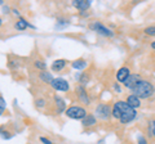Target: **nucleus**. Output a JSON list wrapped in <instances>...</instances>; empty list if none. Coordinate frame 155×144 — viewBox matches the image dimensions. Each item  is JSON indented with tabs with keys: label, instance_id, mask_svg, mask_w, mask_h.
Segmentation results:
<instances>
[{
	"label": "nucleus",
	"instance_id": "nucleus-1",
	"mask_svg": "<svg viewBox=\"0 0 155 144\" xmlns=\"http://www.w3.org/2000/svg\"><path fill=\"white\" fill-rule=\"evenodd\" d=\"M113 117L122 124H129L137 117V112L124 100H118L113 105Z\"/></svg>",
	"mask_w": 155,
	"mask_h": 144
},
{
	"label": "nucleus",
	"instance_id": "nucleus-2",
	"mask_svg": "<svg viewBox=\"0 0 155 144\" xmlns=\"http://www.w3.org/2000/svg\"><path fill=\"white\" fill-rule=\"evenodd\" d=\"M132 93L136 95V97H138L140 99H147L150 97H153L154 93H155V86L150 83L147 80H140L138 84L134 86Z\"/></svg>",
	"mask_w": 155,
	"mask_h": 144
},
{
	"label": "nucleus",
	"instance_id": "nucleus-3",
	"mask_svg": "<svg viewBox=\"0 0 155 144\" xmlns=\"http://www.w3.org/2000/svg\"><path fill=\"white\" fill-rule=\"evenodd\" d=\"M65 114L72 120H84L88 116L87 111L83 107H80V105H71V107H69L65 111Z\"/></svg>",
	"mask_w": 155,
	"mask_h": 144
},
{
	"label": "nucleus",
	"instance_id": "nucleus-4",
	"mask_svg": "<svg viewBox=\"0 0 155 144\" xmlns=\"http://www.w3.org/2000/svg\"><path fill=\"white\" fill-rule=\"evenodd\" d=\"M94 116L100 120H109L111 116H113V108L110 107L109 104L105 103H100L96 105L94 108Z\"/></svg>",
	"mask_w": 155,
	"mask_h": 144
},
{
	"label": "nucleus",
	"instance_id": "nucleus-5",
	"mask_svg": "<svg viewBox=\"0 0 155 144\" xmlns=\"http://www.w3.org/2000/svg\"><path fill=\"white\" fill-rule=\"evenodd\" d=\"M89 28L91 30H93L94 32H97L98 35L101 36H105V37H113L114 36V32L110 30V28H107L106 26H104L101 22L98 21H94V22H92L91 25H89Z\"/></svg>",
	"mask_w": 155,
	"mask_h": 144
},
{
	"label": "nucleus",
	"instance_id": "nucleus-6",
	"mask_svg": "<svg viewBox=\"0 0 155 144\" xmlns=\"http://www.w3.org/2000/svg\"><path fill=\"white\" fill-rule=\"evenodd\" d=\"M51 86L54 90H57V92H69V90H70L69 83H67L66 80L61 79V77H57V79L53 80L51 83Z\"/></svg>",
	"mask_w": 155,
	"mask_h": 144
},
{
	"label": "nucleus",
	"instance_id": "nucleus-7",
	"mask_svg": "<svg viewBox=\"0 0 155 144\" xmlns=\"http://www.w3.org/2000/svg\"><path fill=\"white\" fill-rule=\"evenodd\" d=\"M75 92H76V95H78V98H79V100L83 104L85 105H89L91 104V98H89V95L88 93H87V90L83 85H76L75 86Z\"/></svg>",
	"mask_w": 155,
	"mask_h": 144
},
{
	"label": "nucleus",
	"instance_id": "nucleus-8",
	"mask_svg": "<svg viewBox=\"0 0 155 144\" xmlns=\"http://www.w3.org/2000/svg\"><path fill=\"white\" fill-rule=\"evenodd\" d=\"M140 80H142V79H141V76L137 75V74H132L127 80H125L124 86H125L127 89H129V90H133V88L138 84V81H140Z\"/></svg>",
	"mask_w": 155,
	"mask_h": 144
},
{
	"label": "nucleus",
	"instance_id": "nucleus-9",
	"mask_svg": "<svg viewBox=\"0 0 155 144\" xmlns=\"http://www.w3.org/2000/svg\"><path fill=\"white\" fill-rule=\"evenodd\" d=\"M132 75L130 74V70L128 67H122V68H119V71L116 72V80L119 81V83H125V80H127L129 76Z\"/></svg>",
	"mask_w": 155,
	"mask_h": 144
},
{
	"label": "nucleus",
	"instance_id": "nucleus-10",
	"mask_svg": "<svg viewBox=\"0 0 155 144\" xmlns=\"http://www.w3.org/2000/svg\"><path fill=\"white\" fill-rule=\"evenodd\" d=\"M72 7L79 9L80 12H85L91 8V2H88V0H74L72 2Z\"/></svg>",
	"mask_w": 155,
	"mask_h": 144
},
{
	"label": "nucleus",
	"instance_id": "nucleus-11",
	"mask_svg": "<svg viewBox=\"0 0 155 144\" xmlns=\"http://www.w3.org/2000/svg\"><path fill=\"white\" fill-rule=\"evenodd\" d=\"M67 63H69V62H67L66 59H57V61H54L52 63L51 68H52L53 72H60V71H62L67 66Z\"/></svg>",
	"mask_w": 155,
	"mask_h": 144
},
{
	"label": "nucleus",
	"instance_id": "nucleus-12",
	"mask_svg": "<svg viewBox=\"0 0 155 144\" xmlns=\"http://www.w3.org/2000/svg\"><path fill=\"white\" fill-rule=\"evenodd\" d=\"M125 102H127L129 104V107H132L133 109L138 108L140 105H141V99H140L138 97H136L134 94H130L127 97V99H125Z\"/></svg>",
	"mask_w": 155,
	"mask_h": 144
},
{
	"label": "nucleus",
	"instance_id": "nucleus-13",
	"mask_svg": "<svg viewBox=\"0 0 155 144\" xmlns=\"http://www.w3.org/2000/svg\"><path fill=\"white\" fill-rule=\"evenodd\" d=\"M96 124H97V117L94 114L88 113V116H87L84 120H81V125H83L84 127H92V126H94Z\"/></svg>",
	"mask_w": 155,
	"mask_h": 144
},
{
	"label": "nucleus",
	"instance_id": "nucleus-14",
	"mask_svg": "<svg viewBox=\"0 0 155 144\" xmlns=\"http://www.w3.org/2000/svg\"><path fill=\"white\" fill-rule=\"evenodd\" d=\"M39 79H40L43 83H45V84H49L51 85V83L54 79H53V76H52V74H49V72H47V71H41L40 74H39Z\"/></svg>",
	"mask_w": 155,
	"mask_h": 144
},
{
	"label": "nucleus",
	"instance_id": "nucleus-15",
	"mask_svg": "<svg viewBox=\"0 0 155 144\" xmlns=\"http://www.w3.org/2000/svg\"><path fill=\"white\" fill-rule=\"evenodd\" d=\"M87 66H88V62H87L85 59H83V58L76 59V61H74L71 63V67L72 68H75V70H83V68H85Z\"/></svg>",
	"mask_w": 155,
	"mask_h": 144
},
{
	"label": "nucleus",
	"instance_id": "nucleus-16",
	"mask_svg": "<svg viewBox=\"0 0 155 144\" xmlns=\"http://www.w3.org/2000/svg\"><path fill=\"white\" fill-rule=\"evenodd\" d=\"M14 27H16V30L18 31H23V30H26L27 27H30V23H28L25 18H19L18 22H16V25H14Z\"/></svg>",
	"mask_w": 155,
	"mask_h": 144
},
{
	"label": "nucleus",
	"instance_id": "nucleus-17",
	"mask_svg": "<svg viewBox=\"0 0 155 144\" xmlns=\"http://www.w3.org/2000/svg\"><path fill=\"white\" fill-rule=\"evenodd\" d=\"M54 102H56V105H57V113H61L62 111H65V107H66V103L65 100L62 99L61 97H54Z\"/></svg>",
	"mask_w": 155,
	"mask_h": 144
},
{
	"label": "nucleus",
	"instance_id": "nucleus-18",
	"mask_svg": "<svg viewBox=\"0 0 155 144\" xmlns=\"http://www.w3.org/2000/svg\"><path fill=\"white\" fill-rule=\"evenodd\" d=\"M76 79L79 80V84H80V85L85 86L87 84H88L89 76H88V74H87V72H83V74H80V75H76Z\"/></svg>",
	"mask_w": 155,
	"mask_h": 144
},
{
	"label": "nucleus",
	"instance_id": "nucleus-19",
	"mask_svg": "<svg viewBox=\"0 0 155 144\" xmlns=\"http://www.w3.org/2000/svg\"><path fill=\"white\" fill-rule=\"evenodd\" d=\"M149 134L150 136L155 139V120H150L149 121Z\"/></svg>",
	"mask_w": 155,
	"mask_h": 144
},
{
	"label": "nucleus",
	"instance_id": "nucleus-20",
	"mask_svg": "<svg viewBox=\"0 0 155 144\" xmlns=\"http://www.w3.org/2000/svg\"><path fill=\"white\" fill-rule=\"evenodd\" d=\"M67 25H69V21H67V20H64V18H58L56 27H57V28H62V27H65V26H67Z\"/></svg>",
	"mask_w": 155,
	"mask_h": 144
},
{
	"label": "nucleus",
	"instance_id": "nucleus-21",
	"mask_svg": "<svg viewBox=\"0 0 155 144\" xmlns=\"http://www.w3.org/2000/svg\"><path fill=\"white\" fill-rule=\"evenodd\" d=\"M34 66H35L36 68H39V70H41V71H45V68H47V64L43 61H35L34 62Z\"/></svg>",
	"mask_w": 155,
	"mask_h": 144
},
{
	"label": "nucleus",
	"instance_id": "nucleus-22",
	"mask_svg": "<svg viewBox=\"0 0 155 144\" xmlns=\"http://www.w3.org/2000/svg\"><path fill=\"white\" fill-rule=\"evenodd\" d=\"M45 104H47V102H45L44 98H38V99L35 100V105H36L38 108H44Z\"/></svg>",
	"mask_w": 155,
	"mask_h": 144
},
{
	"label": "nucleus",
	"instance_id": "nucleus-23",
	"mask_svg": "<svg viewBox=\"0 0 155 144\" xmlns=\"http://www.w3.org/2000/svg\"><path fill=\"white\" fill-rule=\"evenodd\" d=\"M143 32L149 36H155V26H149L143 30Z\"/></svg>",
	"mask_w": 155,
	"mask_h": 144
},
{
	"label": "nucleus",
	"instance_id": "nucleus-24",
	"mask_svg": "<svg viewBox=\"0 0 155 144\" xmlns=\"http://www.w3.org/2000/svg\"><path fill=\"white\" fill-rule=\"evenodd\" d=\"M4 109H5V100L3 97H0V112H2V114L4 113Z\"/></svg>",
	"mask_w": 155,
	"mask_h": 144
},
{
	"label": "nucleus",
	"instance_id": "nucleus-25",
	"mask_svg": "<svg viewBox=\"0 0 155 144\" xmlns=\"http://www.w3.org/2000/svg\"><path fill=\"white\" fill-rule=\"evenodd\" d=\"M2 136H3V139H11V138L13 136V134H12V133H9V131H4V130H2Z\"/></svg>",
	"mask_w": 155,
	"mask_h": 144
},
{
	"label": "nucleus",
	"instance_id": "nucleus-26",
	"mask_svg": "<svg viewBox=\"0 0 155 144\" xmlns=\"http://www.w3.org/2000/svg\"><path fill=\"white\" fill-rule=\"evenodd\" d=\"M39 139H40V142H41L43 144H54V143L51 140V139H48V138H45V136H40Z\"/></svg>",
	"mask_w": 155,
	"mask_h": 144
},
{
	"label": "nucleus",
	"instance_id": "nucleus-27",
	"mask_svg": "<svg viewBox=\"0 0 155 144\" xmlns=\"http://www.w3.org/2000/svg\"><path fill=\"white\" fill-rule=\"evenodd\" d=\"M137 144H147V142H146V139H145L142 135H138V138H137Z\"/></svg>",
	"mask_w": 155,
	"mask_h": 144
},
{
	"label": "nucleus",
	"instance_id": "nucleus-28",
	"mask_svg": "<svg viewBox=\"0 0 155 144\" xmlns=\"http://www.w3.org/2000/svg\"><path fill=\"white\" fill-rule=\"evenodd\" d=\"M2 9H3V13H5V14H8L9 11H11V8H9L8 5H2Z\"/></svg>",
	"mask_w": 155,
	"mask_h": 144
},
{
	"label": "nucleus",
	"instance_id": "nucleus-29",
	"mask_svg": "<svg viewBox=\"0 0 155 144\" xmlns=\"http://www.w3.org/2000/svg\"><path fill=\"white\" fill-rule=\"evenodd\" d=\"M114 89H115V92H116V93H120V92H122V88H120V86L116 84V83L114 84Z\"/></svg>",
	"mask_w": 155,
	"mask_h": 144
},
{
	"label": "nucleus",
	"instance_id": "nucleus-30",
	"mask_svg": "<svg viewBox=\"0 0 155 144\" xmlns=\"http://www.w3.org/2000/svg\"><path fill=\"white\" fill-rule=\"evenodd\" d=\"M12 13L14 14V16H17V17H19V11H18V9H16V8H13V9H12Z\"/></svg>",
	"mask_w": 155,
	"mask_h": 144
},
{
	"label": "nucleus",
	"instance_id": "nucleus-31",
	"mask_svg": "<svg viewBox=\"0 0 155 144\" xmlns=\"http://www.w3.org/2000/svg\"><path fill=\"white\" fill-rule=\"evenodd\" d=\"M80 16H81V17H88V16H89V13H85V12H80Z\"/></svg>",
	"mask_w": 155,
	"mask_h": 144
},
{
	"label": "nucleus",
	"instance_id": "nucleus-32",
	"mask_svg": "<svg viewBox=\"0 0 155 144\" xmlns=\"http://www.w3.org/2000/svg\"><path fill=\"white\" fill-rule=\"evenodd\" d=\"M151 48H153V49H154V50H155V40H154V41H153V42H151Z\"/></svg>",
	"mask_w": 155,
	"mask_h": 144
}]
</instances>
